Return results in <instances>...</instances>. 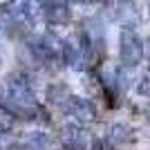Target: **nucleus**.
Returning <instances> with one entry per match:
<instances>
[{
	"label": "nucleus",
	"mask_w": 150,
	"mask_h": 150,
	"mask_svg": "<svg viewBox=\"0 0 150 150\" xmlns=\"http://www.w3.org/2000/svg\"><path fill=\"white\" fill-rule=\"evenodd\" d=\"M119 56H121V63L128 67H134L144 58V40L130 27H123L119 34Z\"/></svg>",
	"instance_id": "1"
},
{
	"label": "nucleus",
	"mask_w": 150,
	"mask_h": 150,
	"mask_svg": "<svg viewBox=\"0 0 150 150\" xmlns=\"http://www.w3.org/2000/svg\"><path fill=\"white\" fill-rule=\"evenodd\" d=\"M9 99L16 105V110H29V108L36 105L34 103V92H31L25 74L9 76Z\"/></svg>",
	"instance_id": "2"
},
{
	"label": "nucleus",
	"mask_w": 150,
	"mask_h": 150,
	"mask_svg": "<svg viewBox=\"0 0 150 150\" xmlns=\"http://www.w3.org/2000/svg\"><path fill=\"white\" fill-rule=\"evenodd\" d=\"M43 16L47 20V25L61 27V25H67L69 20H72V9H69L67 2H45Z\"/></svg>",
	"instance_id": "3"
},
{
	"label": "nucleus",
	"mask_w": 150,
	"mask_h": 150,
	"mask_svg": "<svg viewBox=\"0 0 150 150\" xmlns=\"http://www.w3.org/2000/svg\"><path fill=\"white\" fill-rule=\"evenodd\" d=\"M65 108H67V112L72 114V117H76L79 121H94V117H96L94 105L90 101L81 99V96H69Z\"/></svg>",
	"instance_id": "4"
},
{
	"label": "nucleus",
	"mask_w": 150,
	"mask_h": 150,
	"mask_svg": "<svg viewBox=\"0 0 150 150\" xmlns=\"http://www.w3.org/2000/svg\"><path fill=\"white\" fill-rule=\"evenodd\" d=\"M11 128H13V112L0 105V134L11 132Z\"/></svg>",
	"instance_id": "5"
},
{
	"label": "nucleus",
	"mask_w": 150,
	"mask_h": 150,
	"mask_svg": "<svg viewBox=\"0 0 150 150\" xmlns=\"http://www.w3.org/2000/svg\"><path fill=\"white\" fill-rule=\"evenodd\" d=\"M112 139L114 141H119V144H125V141H132V130L128 125H112Z\"/></svg>",
	"instance_id": "6"
},
{
	"label": "nucleus",
	"mask_w": 150,
	"mask_h": 150,
	"mask_svg": "<svg viewBox=\"0 0 150 150\" xmlns=\"http://www.w3.org/2000/svg\"><path fill=\"white\" fill-rule=\"evenodd\" d=\"M139 92L144 94V96H150V76L141 79V83H139Z\"/></svg>",
	"instance_id": "7"
},
{
	"label": "nucleus",
	"mask_w": 150,
	"mask_h": 150,
	"mask_svg": "<svg viewBox=\"0 0 150 150\" xmlns=\"http://www.w3.org/2000/svg\"><path fill=\"white\" fill-rule=\"evenodd\" d=\"M90 150H112V148H110V144H108V141H103V139H96Z\"/></svg>",
	"instance_id": "8"
}]
</instances>
